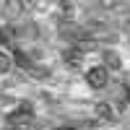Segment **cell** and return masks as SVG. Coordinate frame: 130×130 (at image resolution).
<instances>
[{
	"label": "cell",
	"instance_id": "cell-10",
	"mask_svg": "<svg viewBox=\"0 0 130 130\" xmlns=\"http://www.w3.org/2000/svg\"><path fill=\"white\" fill-rule=\"evenodd\" d=\"M57 130H70V127H57Z\"/></svg>",
	"mask_w": 130,
	"mask_h": 130
},
{
	"label": "cell",
	"instance_id": "cell-8",
	"mask_svg": "<svg viewBox=\"0 0 130 130\" xmlns=\"http://www.w3.org/2000/svg\"><path fill=\"white\" fill-rule=\"evenodd\" d=\"M73 3H60V10H62V13H68V16H73Z\"/></svg>",
	"mask_w": 130,
	"mask_h": 130
},
{
	"label": "cell",
	"instance_id": "cell-5",
	"mask_svg": "<svg viewBox=\"0 0 130 130\" xmlns=\"http://www.w3.org/2000/svg\"><path fill=\"white\" fill-rule=\"evenodd\" d=\"M104 60H107V65H109L112 70H120V57H117L112 50H109V52H104Z\"/></svg>",
	"mask_w": 130,
	"mask_h": 130
},
{
	"label": "cell",
	"instance_id": "cell-4",
	"mask_svg": "<svg viewBox=\"0 0 130 130\" xmlns=\"http://www.w3.org/2000/svg\"><path fill=\"white\" fill-rule=\"evenodd\" d=\"M94 112H96V117H99L102 122H115V120H117V115H115V109H112V107L107 104V102H99V104L94 107Z\"/></svg>",
	"mask_w": 130,
	"mask_h": 130
},
{
	"label": "cell",
	"instance_id": "cell-6",
	"mask_svg": "<svg viewBox=\"0 0 130 130\" xmlns=\"http://www.w3.org/2000/svg\"><path fill=\"white\" fill-rule=\"evenodd\" d=\"M10 65H13V60H10V55H8L5 50H0V73L10 70Z\"/></svg>",
	"mask_w": 130,
	"mask_h": 130
},
{
	"label": "cell",
	"instance_id": "cell-9",
	"mask_svg": "<svg viewBox=\"0 0 130 130\" xmlns=\"http://www.w3.org/2000/svg\"><path fill=\"white\" fill-rule=\"evenodd\" d=\"M125 99L130 102V86H127V89H125Z\"/></svg>",
	"mask_w": 130,
	"mask_h": 130
},
{
	"label": "cell",
	"instance_id": "cell-2",
	"mask_svg": "<svg viewBox=\"0 0 130 130\" xmlns=\"http://www.w3.org/2000/svg\"><path fill=\"white\" fill-rule=\"evenodd\" d=\"M107 78H109V70L102 68V65H96V68H89V70H86V81H89L91 89H104V86H107Z\"/></svg>",
	"mask_w": 130,
	"mask_h": 130
},
{
	"label": "cell",
	"instance_id": "cell-3",
	"mask_svg": "<svg viewBox=\"0 0 130 130\" xmlns=\"http://www.w3.org/2000/svg\"><path fill=\"white\" fill-rule=\"evenodd\" d=\"M83 57H86V52L81 47H75V44L62 52V60H65V65H68L70 70H81L83 68Z\"/></svg>",
	"mask_w": 130,
	"mask_h": 130
},
{
	"label": "cell",
	"instance_id": "cell-7",
	"mask_svg": "<svg viewBox=\"0 0 130 130\" xmlns=\"http://www.w3.org/2000/svg\"><path fill=\"white\" fill-rule=\"evenodd\" d=\"M16 62H18L21 68H24V70H29L31 65H34V62H31V60H29V57L24 55V52H16Z\"/></svg>",
	"mask_w": 130,
	"mask_h": 130
},
{
	"label": "cell",
	"instance_id": "cell-1",
	"mask_svg": "<svg viewBox=\"0 0 130 130\" xmlns=\"http://www.w3.org/2000/svg\"><path fill=\"white\" fill-rule=\"evenodd\" d=\"M31 120H34V109H31V104H18L13 112H8L5 122L10 127H26Z\"/></svg>",
	"mask_w": 130,
	"mask_h": 130
}]
</instances>
